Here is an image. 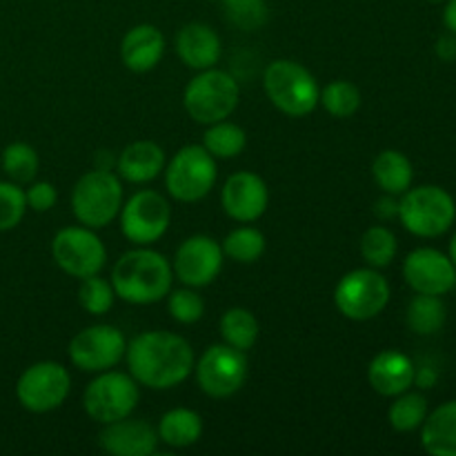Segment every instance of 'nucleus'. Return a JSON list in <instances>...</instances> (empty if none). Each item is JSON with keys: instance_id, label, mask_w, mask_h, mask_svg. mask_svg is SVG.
<instances>
[{"instance_id": "c85d7f7f", "label": "nucleus", "mask_w": 456, "mask_h": 456, "mask_svg": "<svg viewBox=\"0 0 456 456\" xmlns=\"http://www.w3.org/2000/svg\"><path fill=\"white\" fill-rule=\"evenodd\" d=\"M265 234L261 230H256V227L249 225V223H240V227L232 230L221 240L223 254L227 258H232L234 263H243V265L256 263L265 254Z\"/></svg>"}, {"instance_id": "f8f14e48", "label": "nucleus", "mask_w": 456, "mask_h": 456, "mask_svg": "<svg viewBox=\"0 0 456 456\" xmlns=\"http://www.w3.org/2000/svg\"><path fill=\"white\" fill-rule=\"evenodd\" d=\"M71 392V377L58 361H38L18 377L16 399L27 412L47 414L61 408Z\"/></svg>"}, {"instance_id": "cd10ccee", "label": "nucleus", "mask_w": 456, "mask_h": 456, "mask_svg": "<svg viewBox=\"0 0 456 456\" xmlns=\"http://www.w3.org/2000/svg\"><path fill=\"white\" fill-rule=\"evenodd\" d=\"M200 145L214 156V159H236L243 154L248 147V134L240 125L232 123V120H218V123L208 125L203 134V142Z\"/></svg>"}, {"instance_id": "a211bd4d", "label": "nucleus", "mask_w": 456, "mask_h": 456, "mask_svg": "<svg viewBox=\"0 0 456 456\" xmlns=\"http://www.w3.org/2000/svg\"><path fill=\"white\" fill-rule=\"evenodd\" d=\"M159 432L145 419L125 417L102 426L98 445L114 456H151L159 450Z\"/></svg>"}, {"instance_id": "2f4dec72", "label": "nucleus", "mask_w": 456, "mask_h": 456, "mask_svg": "<svg viewBox=\"0 0 456 456\" xmlns=\"http://www.w3.org/2000/svg\"><path fill=\"white\" fill-rule=\"evenodd\" d=\"M319 105L332 118H352L361 107V89L350 80H332L321 89Z\"/></svg>"}, {"instance_id": "2eb2a0df", "label": "nucleus", "mask_w": 456, "mask_h": 456, "mask_svg": "<svg viewBox=\"0 0 456 456\" xmlns=\"http://www.w3.org/2000/svg\"><path fill=\"white\" fill-rule=\"evenodd\" d=\"M225 263L221 243L208 234H194L178 245L174 254V276L187 288H208L218 279Z\"/></svg>"}, {"instance_id": "20e7f679", "label": "nucleus", "mask_w": 456, "mask_h": 456, "mask_svg": "<svg viewBox=\"0 0 456 456\" xmlns=\"http://www.w3.org/2000/svg\"><path fill=\"white\" fill-rule=\"evenodd\" d=\"M263 89L272 105L292 118L310 116L319 107V83L305 65L289 58H279L265 67Z\"/></svg>"}, {"instance_id": "a18cd8bd", "label": "nucleus", "mask_w": 456, "mask_h": 456, "mask_svg": "<svg viewBox=\"0 0 456 456\" xmlns=\"http://www.w3.org/2000/svg\"><path fill=\"white\" fill-rule=\"evenodd\" d=\"M212 3H223V0H212Z\"/></svg>"}, {"instance_id": "58836bf2", "label": "nucleus", "mask_w": 456, "mask_h": 456, "mask_svg": "<svg viewBox=\"0 0 456 456\" xmlns=\"http://www.w3.org/2000/svg\"><path fill=\"white\" fill-rule=\"evenodd\" d=\"M374 214H377L379 221H395V218H399V196L383 194L374 203Z\"/></svg>"}, {"instance_id": "393cba45", "label": "nucleus", "mask_w": 456, "mask_h": 456, "mask_svg": "<svg viewBox=\"0 0 456 456\" xmlns=\"http://www.w3.org/2000/svg\"><path fill=\"white\" fill-rule=\"evenodd\" d=\"M372 178L383 194H405L414 181L412 160L399 150L379 151L377 159L372 160Z\"/></svg>"}, {"instance_id": "72a5a7b5", "label": "nucleus", "mask_w": 456, "mask_h": 456, "mask_svg": "<svg viewBox=\"0 0 456 456\" xmlns=\"http://www.w3.org/2000/svg\"><path fill=\"white\" fill-rule=\"evenodd\" d=\"M116 292L111 281L102 279L101 274L87 276V279H80L78 285V305L83 307L87 314L92 316H102L114 307Z\"/></svg>"}, {"instance_id": "f03ea898", "label": "nucleus", "mask_w": 456, "mask_h": 456, "mask_svg": "<svg viewBox=\"0 0 456 456\" xmlns=\"http://www.w3.org/2000/svg\"><path fill=\"white\" fill-rule=\"evenodd\" d=\"M116 298L129 305H154L165 301L174 283L172 261L150 245H136L120 254L111 267Z\"/></svg>"}, {"instance_id": "f704fd0d", "label": "nucleus", "mask_w": 456, "mask_h": 456, "mask_svg": "<svg viewBox=\"0 0 456 456\" xmlns=\"http://www.w3.org/2000/svg\"><path fill=\"white\" fill-rule=\"evenodd\" d=\"M225 18L243 31H256L270 18L267 0H223Z\"/></svg>"}, {"instance_id": "39448f33", "label": "nucleus", "mask_w": 456, "mask_h": 456, "mask_svg": "<svg viewBox=\"0 0 456 456\" xmlns=\"http://www.w3.org/2000/svg\"><path fill=\"white\" fill-rule=\"evenodd\" d=\"M240 101V85L227 71L212 67L203 69L185 85L183 107L191 120L200 125H212L230 118Z\"/></svg>"}, {"instance_id": "9d476101", "label": "nucleus", "mask_w": 456, "mask_h": 456, "mask_svg": "<svg viewBox=\"0 0 456 456\" xmlns=\"http://www.w3.org/2000/svg\"><path fill=\"white\" fill-rule=\"evenodd\" d=\"M52 256L65 274L74 279L101 274L107 265V248L96 230L85 225H69L56 232L52 239Z\"/></svg>"}, {"instance_id": "f3484780", "label": "nucleus", "mask_w": 456, "mask_h": 456, "mask_svg": "<svg viewBox=\"0 0 456 456\" xmlns=\"http://www.w3.org/2000/svg\"><path fill=\"white\" fill-rule=\"evenodd\" d=\"M270 190L267 183L254 172H234L221 190V208L232 221L254 223L267 212Z\"/></svg>"}, {"instance_id": "9b49d317", "label": "nucleus", "mask_w": 456, "mask_h": 456, "mask_svg": "<svg viewBox=\"0 0 456 456\" xmlns=\"http://www.w3.org/2000/svg\"><path fill=\"white\" fill-rule=\"evenodd\" d=\"M248 356L245 352L216 343L209 346L196 361L194 374L196 383L209 399H230L248 381Z\"/></svg>"}, {"instance_id": "1a4fd4ad", "label": "nucleus", "mask_w": 456, "mask_h": 456, "mask_svg": "<svg viewBox=\"0 0 456 456\" xmlns=\"http://www.w3.org/2000/svg\"><path fill=\"white\" fill-rule=\"evenodd\" d=\"M390 283L374 267H359L338 279L334 288V305L350 321H372L387 307Z\"/></svg>"}, {"instance_id": "6ab92c4d", "label": "nucleus", "mask_w": 456, "mask_h": 456, "mask_svg": "<svg viewBox=\"0 0 456 456\" xmlns=\"http://www.w3.org/2000/svg\"><path fill=\"white\" fill-rule=\"evenodd\" d=\"M176 53L187 69H212L223 56L221 36L205 22H187L176 34Z\"/></svg>"}, {"instance_id": "5701e85b", "label": "nucleus", "mask_w": 456, "mask_h": 456, "mask_svg": "<svg viewBox=\"0 0 456 456\" xmlns=\"http://www.w3.org/2000/svg\"><path fill=\"white\" fill-rule=\"evenodd\" d=\"M421 430V445L432 456H456V399L428 412Z\"/></svg>"}, {"instance_id": "a878e982", "label": "nucleus", "mask_w": 456, "mask_h": 456, "mask_svg": "<svg viewBox=\"0 0 456 456\" xmlns=\"http://www.w3.org/2000/svg\"><path fill=\"white\" fill-rule=\"evenodd\" d=\"M445 321H448V307L444 298L435 294H417L405 310V323L419 337H432L441 332Z\"/></svg>"}, {"instance_id": "ea45409f", "label": "nucleus", "mask_w": 456, "mask_h": 456, "mask_svg": "<svg viewBox=\"0 0 456 456\" xmlns=\"http://www.w3.org/2000/svg\"><path fill=\"white\" fill-rule=\"evenodd\" d=\"M435 52L444 62H454L456 61V34L448 31V34L441 36L435 45Z\"/></svg>"}, {"instance_id": "dca6fc26", "label": "nucleus", "mask_w": 456, "mask_h": 456, "mask_svg": "<svg viewBox=\"0 0 456 456\" xmlns=\"http://www.w3.org/2000/svg\"><path fill=\"white\" fill-rule=\"evenodd\" d=\"M403 279L417 294L444 297L456 285V267L448 254L435 248H417L405 256Z\"/></svg>"}, {"instance_id": "a19ab883", "label": "nucleus", "mask_w": 456, "mask_h": 456, "mask_svg": "<svg viewBox=\"0 0 456 456\" xmlns=\"http://www.w3.org/2000/svg\"><path fill=\"white\" fill-rule=\"evenodd\" d=\"M436 381H439V372L430 368V365L417 368V372H414V386L421 387V390H430V387L436 386Z\"/></svg>"}, {"instance_id": "c9c22d12", "label": "nucleus", "mask_w": 456, "mask_h": 456, "mask_svg": "<svg viewBox=\"0 0 456 456\" xmlns=\"http://www.w3.org/2000/svg\"><path fill=\"white\" fill-rule=\"evenodd\" d=\"M167 312L176 323L194 325L205 316V301L196 288L183 285L181 289H169Z\"/></svg>"}, {"instance_id": "4468645a", "label": "nucleus", "mask_w": 456, "mask_h": 456, "mask_svg": "<svg viewBox=\"0 0 456 456\" xmlns=\"http://www.w3.org/2000/svg\"><path fill=\"white\" fill-rule=\"evenodd\" d=\"M127 338L116 325L98 323L83 328L69 341V361L80 372H105L125 359Z\"/></svg>"}, {"instance_id": "aec40b11", "label": "nucleus", "mask_w": 456, "mask_h": 456, "mask_svg": "<svg viewBox=\"0 0 456 456\" xmlns=\"http://www.w3.org/2000/svg\"><path fill=\"white\" fill-rule=\"evenodd\" d=\"M414 372L417 365L401 350H383L370 361L368 381L377 395L386 399H395L401 392L414 386Z\"/></svg>"}, {"instance_id": "f257e3e1", "label": "nucleus", "mask_w": 456, "mask_h": 456, "mask_svg": "<svg viewBox=\"0 0 456 456\" xmlns=\"http://www.w3.org/2000/svg\"><path fill=\"white\" fill-rule=\"evenodd\" d=\"M129 374L150 390H172L191 377L196 356L187 338L167 330H147L127 343Z\"/></svg>"}, {"instance_id": "7c9ffc66", "label": "nucleus", "mask_w": 456, "mask_h": 456, "mask_svg": "<svg viewBox=\"0 0 456 456\" xmlns=\"http://www.w3.org/2000/svg\"><path fill=\"white\" fill-rule=\"evenodd\" d=\"M399 252V240L396 234L386 225H372L361 236V258L368 263V267L383 270L392 265Z\"/></svg>"}, {"instance_id": "4c0bfd02", "label": "nucleus", "mask_w": 456, "mask_h": 456, "mask_svg": "<svg viewBox=\"0 0 456 456\" xmlns=\"http://www.w3.org/2000/svg\"><path fill=\"white\" fill-rule=\"evenodd\" d=\"M25 199H27V209L31 212L45 214L49 209L56 208L58 203V190L53 183L49 181H31L29 187L25 190Z\"/></svg>"}, {"instance_id": "c756f323", "label": "nucleus", "mask_w": 456, "mask_h": 456, "mask_svg": "<svg viewBox=\"0 0 456 456\" xmlns=\"http://www.w3.org/2000/svg\"><path fill=\"white\" fill-rule=\"evenodd\" d=\"M428 412V399L421 392H401L395 396L390 410H387V421H390L392 430L401 432V435H408V432L419 430L426 421Z\"/></svg>"}, {"instance_id": "c03bdc74", "label": "nucleus", "mask_w": 456, "mask_h": 456, "mask_svg": "<svg viewBox=\"0 0 456 456\" xmlns=\"http://www.w3.org/2000/svg\"><path fill=\"white\" fill-rule=\"evenodd\" d=\"M428 3H445V0H428Z\"/></svg>"}, {"instance_id": "412c9836", "label": "nucleus", "mask_w": 456, "mask_h": 456, "mask_svg": "<svg viewBox=\"0 0 456 456\" xmlns=\"http://www.w3.org/2000/svg\"><path fill=\"white\" fill-rule=\"evenodd\" d=\"M165 36L156 25L142 22L132 27L120 40V61L134 74H147L156 69L165 56Z\"/></svg>"}, {"instance_id": "79ce46f5", "label": "nucleus", "mask_w": 456, "mask_h": 456, "mask_svg": "<svg viewBox=\"0 0 456 456\" xmlns=\"http://www.w3.org/2000/svg\"><path fill=\"white\" fill-rule=\"evenodd\" d=\"M444 25H445V29L456 34V0H445Z\"/></svg>"}, {"instance_id": "473e14b6", "label": "nucleus", "mask_w": 456, "mask_h": 456, "mask_svg": "<svg viewBox=\"0 0 456 456\" xmlns=\"http://www.w3.org/2000/svg\"><path fill=\"white\" fill-rule=\"evenodd\" d=\"M40 167L38 151L27 142H12L4 147L3 151V172L7 174L9 181L18 183V185H27L36 178Z\"/></svg>"}, {"instance_id": "ddd939ff", "label": "nucleus", "mask_w": 456, "mask_h": 456, "mask_svg": "<svg viewBox=\"0 0 456 456\" xmlns=\"http://www.w3.org/2000/svg\"><path fill=\"white\" fill-rule=\"evenodd\" d=\"M120 232L134 245H151L163 239L172 223V205L160 191L138 190L120 208Z\"/></svg>"}, {"instance_id": "6e6552de", "label": "nucleus", "mask_w": 456, "mask_h": 456, "mask_svg": "<svg viewBox=\"0 0 456 456\" xmlns=\"http://www.w3.org/2000/svg\"><path fill=\"white\" fill-rule=\"evenodd\" d=\"M138 401H141V386L136 379L114 368L98 372V377L92 379L83 392L85 414L101 426L132 417L134 410L138 408Z\"/></svg>"}, {"instance_id": "bb28decb", "label": "nucleus", "mask_w": 456, "mask_h": 456, "mask_svg": "<svg viewBox=\"0 0 456 456\" xmlns=\"http://www.w3.org/2000/svg\"><path fill=\"white\" fill-rule=\"evenodd\" d=\"M218 332H221L223 343L240 352H248L256 346L261 325H258L256 316L245 307H230L223 312L221 321H218Z\"/></svg>"}, {"instance_id": "0eeeda50", "label": "nucleus", "mask_w": 456, "mask_h": 456, "mask_svg": "<svg viewBox=\"0 0 456 456\" xmlns=\"http://www.w3.org/2000/svg\"><path fill=\"white\" fill-rule=\"evenodd\" d=\"M165 190L178 203H199L214 190L216 159L203 145H185L165 163Z\"/></svg>"}, {"instance_id": "b1692460", "label": "nucleus", "mask_w": 456, "mask_h": 456, "mask_svg": "<svg viewBox=\"0 0 456 456\" xmlns=\"http://www.w3.org/2000/svg\"><path fill=\"white\" fill-rule=\"evenodd\" d=\"M156 432L160 444L167 448L185 450L199 444L203 436V419L191 408H172L160 417Z\"/></svg>"}, {"instance_id": "37998d69", "label": "nucleus", "mask_w": 456, "mask_h": 456, "mask_svg": "<svg viewBox=\"0 0 456 456\" xmlns=\"http://www.w3.org/2000/svg\"><path fill=\"white\" fill-rule=\"evenodd\" d=\"M450 261L454 263V267H456V232L452 234V239H450Z\"/></svg>"}, {"instance_id": "7ed1b4c3", "label": "nucleus", "mask_w": 456, "mask_h": 456, "mask_svg": "<svg viewBox=\"0 0 456 456\" xmlns=\"http://www.w3.org/2000/svg\"><path fill=\"white\" fill-rule=\"evenodd\" d=\"M123 203V178L114 169L94 167L92 172H85L71 190V212L76 221L92 230L111 225Z\"/></svg>"}, {"instance_id": "4be33fe9", "label": "nucleus", "mask_w": 456, "mask_h": 456, "mask_svg": "<svg viewBox=\"0 0 456 456\" xmlns=\"http://www.w3.org/2000/svg\"><path fill=\"white\" fill-rule=\"evenodd\" d=\"M165 150L154 141H134L116 159V172L132 185H145L163 174Z\"/></svg>"}, {"instance_id": "423d86ee", "label": "nucleus", "mask_w": 456, "mask_h": 456, "mask_svg": "<svg viewBox=\"0 0 456 456\" xmlns=\"http://www.w3.org/2000/svg\"><path fill=\"white\" fill-rule=\"evenodd\" d=\"M399 221L419 239H439L456 221V203L439 185L410 187L399 199Z\"/></svg>"}, {"instance_id": "e433bc0d", "label": "nucleus", "mask_w": 456, "mask_h": 456, "mask_svg": "<svg viewBox=\"0 0 456 456\" xmlns=\"http://www.w3.org/2000/svg\"><path fill=\"white\" fill-rule=\"evenodd\" d=\"M25 214V190L13 181H0V232H9L20 225Z\"/></svg>"}]
</instances>
